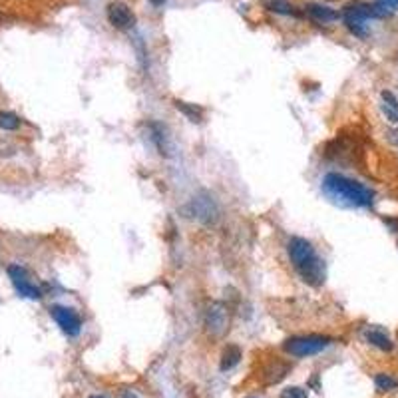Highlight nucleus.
<instances>
[{
    "label": "nucleus",
    "instance_id": "f257e3e1",
    "mask_svg": "<svg viewBox=\"0 0 398 398\" xmlns=\"http://www.w3.org/2000/svg\"><path fill=\"white\" fill-rule=\"evenodd\" d=\"M287 257L303 283L311 287H321L325 283L327 267L325 261L319 257L312 241L305 237H291L287 241Z\"/></svg>",
    "mask_w": 398,
    "mask_h": 398
},
{
    "label": "nucleus",
    "instance_id": "f03ea898",
    "mask_svg": "<svg viewBox=\"0 0 398 398\" xmlns=\"http://www.w3.org/2000/svg\"><path fill=\"white\" fill-rule=\"evenodd\" d=\"M323 190L327 191L330 197L339 199L341 203L350 208H372L377 197L375 190H370L368 186L337 172H330L323 177Z\"/></svg>",
    "mask_w": 398,
    "mask_h": 398
},
{
    "label": "nucleus",
    "instance_id": "7ed1b4c3",
    "mask_svg": "<svg viewBox=\"0 0 398 398\" xmlns=\"http://www.w3.org/2000/svg\"><path fill=\"white\" fill-rule=\"evenodd\" d=\"M335 343V339L329 335H297L291 337L283 343V348L287 355H291L295 359H307V357H315L319 352H323L325 348H329Z\"/></svg>",
    "mask_w": 398,
    "mask_h": 398
},
{
    "label": "nucleus",
    "instance_id": "20e7f679",
    "mask_svg": "<svg viewBox=\"0 0 398 398\" xmlns=\"http://www.w3.org/2000/svg\"><path fill=\"white\" fill-rule=\"evenodd\" d=\"M203 325L211 339H221L231 327V309L223 301H211L206 307Z\"/></svg>",
    "mask_w": 398,
    "mask_h": 398
},
{
    "label": "nucleus",
    "instance_id": "39448f33",
    "mask_svg": "<svg viewBox=\"0 0 398 398\" xmlns=\"http://www.w3.org/2000/svg\"><path fill=\"white\" fill-rule=\"evenodd\" d=\"M181 213H186V217L190 219H197L201 223H215L219 219V206L215 203V199L209 193H199L191 199L188 206L181 208Z\"/></svg>",
    "mask_w": 398,
    "mask_h": 398
},
{
    "label": "nucleus",
    "instance_id": "423d86ee",
    "mask_svg": "<svg viewBox=\"0 0 398 398\" xmlns=\"http://www.w3.org/2000/svg\"><path fill=\"white\" fill-rule=\"evenodd\" d=\"M6 273H8V277H10V283H12V287H14V291H17L22 299H30V301H40L44 293H42V289L30 281V275H28V271L24 269V267H20V265H10L8 269H6Z\"/></svg>",
    "mask_w": 398,
    "mask_h": 398
},
{
    "label": "nucleus",
    "instance_id": "0eeeda50",
    "mask_svg": "<svg viewBox=\"0 0 398 398\" xmlns=\"http://www.w3.org/2000/svg\"><path fill=\"white\" fill-rule=\"evenodd\" d=\"M50 317L66 337H78L82 332V317L78 315L76 309L66 307V305H52Z\"/></svg>",
    "mask_w": 398,
    "mask_h": 398
},
{
    "label": "nucleus",
    "instance_id": "6e6552de",
    "mask_svg": "<svg viewBox=\"0 0 398 398\" xmlns=\"http://www.w3.org/2000/svg\"><path fill=\"white\" fill-rule=\"evenodd\" d=\"M106 17H108V22H110L114 28H118V30H130V28H134V24H136V14H134L132 8H130L126 2H121V0H114V2L108 4Z\"/></svg>",
    "mask_w": 398,
    "mask_h": 398
},
{
    "label": "nucleus",
    "instance_id": "1a4fd4ad",
    "mask_svg": "<svg viewBox=\"0 0 398 398\" xmlns=\"http://www.w3.org/2000/svg\"><path fill=\"white\" fill-rule=\"evenodd\" d=\"M148 130H150V138H152L154 146H156L157 154L163 157H172L173 143L168 128H166L163 123H159V121H150V123H148Z\"/></svg>",
    "mask_w": 398,
    "mask_h": 398
},
{
    "label": "nucleus",
    "instance_id": "9d476101",
    "mask_svg": "<svg viewBox=\"0 0 398 398\" xmlns=\"http://www.w3.org/2000/svg\"><path fill=\"white\" fill-rule=\"evenodd\" d=\"M293 364L289 361H283V359H273L271 363H267L261 370V379H263V384L267 386H273V384H279L283 379H287V375L291 372Z\"/></svg>",
    "mask_w": 398,
    "mask_h": 398
},
{
    "label": "nucleus",
    "instance_id": "9b49d317",
    "mask_svg": "<svg viewBox=\"0 0 398 398\" xmlns=\"http://www.w3.org/2000/svg\"><path fill=\"white\" fill-rule=\"evenodd\" d=\"M363 337L368 345L377 346L382 352H390V350L395 348V343L390 341V337H388L381 327H368V329L363 332Z\"/></svg>",
    "mask_w": 398,
    "mask_h": 398
},
{
    "label": "nucleus",
    "instance_id": "f8f14e48",
    "mask_svg": "<svg viewBox=\"0 0 398 398\" xmlns=\"http://www.w3.org/2000/svg\"><path fill=\"white\" fill-rule=\"evenodd\" d=\"M305 12H307L312 20L323 22V24H329V22H335V20H339V18H341V12L332 10V8L325 6V4H317V2L307 4V6H305Z\"/></svg>",
    "mask_w": 398,
    "mask_h": 398
},
{
    "label": "nucleus",
    "instance_id": "ddd939ff",
    "mask_svg": "<svg viewBox=\"0 0 398 398\" xmlns=\"http://www.w3.org/2000/svg\"><path fill=\"white\" fill-rule=\"evenodd\" d=\"M243 352L237 345H227L221 352V361H219V370L221 372H229L233 370L237 364L241 363Z\"/></svg>",
    "mask_w": 398,
    "mask_h": 398
},
{
    "label": "nucleus",
    "instance_id": "4468645a",
    "mask_svg": "<svg viewBox=\"0 0 398 398\" xmlns=\"http://www.w3.org/2000/svg\"><path fill=\"white\" fill-rule=\"evenodd\" d=\"M173 106H175L177 112H181V114H183L190 121H193V123H201V121H203L206 112H203L201 106L191 104V102H183V100H173Z\"/></svg>",
    "mask_w": 398,
    "mask_h": 398
},
{
    "label": "nucleus",
    "instance_id": "2eb2a0df",
    "mask_svg": "<svg viewBox=\"0 0 398 398\" xmlns=\"http://www.w3.org/2000/svg\"><path fill=\"white\" fill-rule=\"evenodd\" d=\"M375 386L379 392H392L398 388V379L388 372H379L375 375Z\"/></svg>",
    "mask_w": 398,
    "mask_h": 398
},
{
    "label": "nucleus",
    "instance_id": "dca6fc26",
    "mask_svg": "<svg viewBox=\"0 0 398 398\" xmlns=\"http://www.w3.org/2000/svg\"><path fill=\"white\" fill-rule=\"evenodd\" d=\"M20 126H22V120L18 118L14 112H0V130L17 132Z\"/></svg>",
    "mask_w": 398,
    "mask_h": 398
},
{
    "label": "nucleus",
    "instance_id": "f3484780",
    "mask_svg": "<svg viewBox=\"0 0 398 398\" xmlns=\"http://www.w3.org/2000/svg\"><path fill=\"white\" fill-rule=\"evenodd\" d=\"M281 398H309L307 397V390L301 388V386H289L281 392Z\"/></svg>",
    "mask_w": 398,
    "mask_h": 398
},
{
    "label": "nucleus",
    "instance_id": "a211bd4d",
    "mask_svg": "<svg viewBox=\"0 0 398 398\" xmlns=\"http://www.w3.org/2000/svg\"><path fill=\"white\" fill-rule=\"evenodd\" d=\"M267 8L273 10V12H279V14H295L293 6H289V4H285V2H269Z\"/></svg>",
    "mask_w": 398,
    "mask_h": 398
},
{
    "label": "nucleus",
    "instance_id": "6ab92c4d",
    "mask_svg": "<svg viewBox=\"0 0 398 398\" xmlns=\"http://www.w3.org/2000/svg\"><path fill=\"white\" fill-rule=\"evenodd\" d=\"M381 110L390 123H398V108H392V106L388 104H381Z\"/></svg>",
    "mask_w": 398,
    "mask_h": 398
},
{
    "label": "nucleus",
    "instance_id": "aec40b11",
    "mask_svg": "<svg viewBox=\"0 0 398 398\" xmlns=\"http://www.w3.org/2000/svg\"><path fill=\"white\" fill-rule=\"evenodd\" d=\"M377 4L386 14H392L395 10H398V0H377Z\"/></svg>",
    "mask_w": 398,
    "mask_h": 398
},
{
    "label": "nucleus",
    "instance_id": "412c9836",
    "mask_svg": "<svg viewBox=\"0 0 398 398\" xmlns=\"http://www.w3.org/2000/svg\"><path fill=\"white\" fill-rule=\"evenodd\" d=\"M386 141L398 148V128H390V130H386Z\"/></svg>",
    "mask_w": 398,
    "mask_h": 398
},
{
    "label": "nucleus",
    "instance_id": "4be33fe9",
    "mask_svg": "<svg viewBox=\"0 0 398 398\" xmlns=\"http://www.w3.org/2000/svg\"><path fill=\"white\" fill-rule=\"evenodd\" d=\"M384 223L390 226V229H392L395 233H398V219H384Z\"/></svg>",
    "mask_w": 398,
    "mask_h": 398
},
{
    "label": "nucleus",
    "instance_id": "5701e85b",
    "mask_svg": "<svg viewBox=\"0 0 398 398\" xmlns=\"http://www.w3.org/2000/svg\"><path fill=\"white\" fill-rule=\"evenodd\" d=\"M150 4H152V6H156V8H159V6H163V4H166V0H150Z\"/></svg>",
    "mask_w": 398,
    "mask_h": 398
},
{
    "label": "nucleus",
    "instance_id": "b1692460",
    "mask_svg": "<svg viewBox=\"0 0 398 398\" xmlns=\"http://www.w3.org/2000/svg\"><path fill=\"white\" fill-rule=\"evenodd\" d=\"M90 398H106V397H100V395H94V397H90Z\"/></svg>",
    "mask_w": 398,
    "mask_h": 398
},
{
    "label": "nucleus",
    "instance_id": "393cba45",
    "mask_svg": "<svg viewBox=\"0 0 398 398\" xmlns=\"http://www.w3.org/2000/svg\"><path fill=\"white\" fill-rule=\"evenodd\" d=\"M249 398H259V397H249Z\"/></svg>",
    "mask_w": 398,
    "mask_h": 398
}]
</instances>
